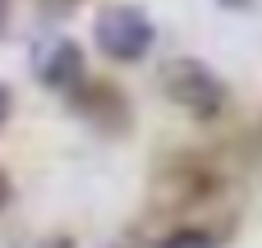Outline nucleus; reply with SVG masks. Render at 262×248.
<instances>
[{
	"instance_id": "nucleus-7",
	"label": "nucleus",
	"mask_w": 262,
	"mask_h": 248,
	"mask_svg": "<svg viewBox=\"0 0 262 248\" xmlns=\"http://www.w3.org/2000/svg\"><path fill=\"white\" fill-rule=\"evenodd\" d=\"M9 110H14V97H9V87L0 83V129H5V120H9Z\"/></svg>"
},
{
	"instance_id": "nucleus-1",
	"label": "nucleus",
	"mask_w": 262,
	"mask_h": 248,
	"mask_svg": "<svg viewBox=\"0 0 262 248\" xmlns=\"http://www.w3.org/2000/svg\"><path fill=\"white\" fill-rule=\"evenodd\" d=\"M161 92H166V101H175L184 115H193L203 124L226 110L221 74L212 64H203V60H193V55H175V60L161 64Z\"/></svg>"
},
{
	"instance_id": "nucleus-5",
	"label": "nucleus",
	"mask_w": 262,
	"mask_h": 248,
	"mask_svg": "<svg viewBox=\"0 0 262 248\" xmlns=\"http://www.w3.org/2000/svg\"><path fill=\"white\" fill-rule=\"evenodd\" d=\"M161 248H216V239H212L207 230H175Z\"/></svg>"
},
{
	"instance_id": "nucleus-8",
	"label": "nucleus",
	"mask_w": 262,
	"mask_h": 248,
	"mask_svg": "<svg viewBox=\"0 0 262 248\" xmlns=\"http://www.w3.org/2000/svg\"><path fill=\"white\" fill-rule=\"evenodd\" d=\"M9 198H14V189H9V175H5V170H0V212H5V207H9Z\"/></svg>"
},
{
	"instance_id": "nucleus-9",
	"label": "nucleus",
	"mask_w": 262,
	"mask_h": 248,
	"mask_svg": "<svg viewBox=\"0 0 262 248\" xmlns=\"http://www.w3.org/2000/svg\"><path fill=\"white\" fill-rule=\"evenodd\" d=\"M5 23H9V0H0V32H5Z\"/></svg>"
},
{
	"instance_id": "nucleus-2",
	"label": "nucleus",
	"mask_w": 262,
	"mask_h": 248,
	"mask_svg": "<svg viewBox=\"0 0 262 248\" xmlns=\"http://www.w3.org/2000/svg\"><path fill=\"white\" fill-rule=\"evenodd\" d=\"M92 41H97V51H101L106 60H115V64H138V60L152 51L157 28H152V18H147L138 5H106V9L97 14V23H92Z\"/></svg>"
},
{
	"instance_id": "nucleus-4",
	"label": "nucleus",
	"mask_w": 262,
	"mask_h": 248,
	"mask_svg": "<svg viewBox=\"0 0 262 248\" xmlns=\"http://www.w3.org/2000/svg\"><path fill=\"white\" fill-rule=\"evenodd\" d=\"M69 97H74V110H78L92 129L120 133V129L129 124V106H124V97H120L115 83H83V87H74Z\"/></svg>"
},
{
	"instance_id": "nucleus-3",
	"label": "nucleus",
	"mask_w": 262,
	"mask_h": 248,
	"mask_svg": "<svg viewBox=\"0 0 262 248\" xmlns=\"http://www.w3.org/2000/svg\"><path fill=\"white\" fill-rule=\"evenodd\" d=\"M37 78H41V87H51V92H74V87H83V83H88L83 46H78L74 37H51V41H41V51H37Z\"/></svg>"
},
{
	"instance_id": "nucleus-6",
	"label": "nucleus",
	"mask_w": 262,
	"mask_h": 248,
	"mask_svg": "<svg viewBox=\"0 0 262 248\" xmlns=\"http://www.w3.org/2000/svg\"><path fill=\"white\" fill-rule=\"evenodd\" d=\"M28 248H74V239L69 235H51V239H37V244H28Z\"/></svg>"
},
{
	"instance_id": "nucleus-10",
	"label": "nucleus",
	"mask_w": 262,
	"mask_h": 248,
	"mask_svg": "<svg viewBox=\"0 0 262 248\" xmlns=\"http://www.w3.org/2000/svg\"><path fill=\"white\" fill-rule=\"evenodd\" d=\"M221 5H226V9H249L253 0H221Z\"/></svg>"
}]
</instances>
